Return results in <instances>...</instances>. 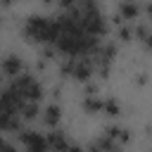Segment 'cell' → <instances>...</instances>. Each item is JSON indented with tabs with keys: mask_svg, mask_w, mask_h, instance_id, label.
Instances as JSON below:
<instances>
[{
	"mask_svg": "<svg viewBox=\"0 0 152 152\" xmlns=\"http://www.w3.org/2000/svg\"><path fill=\"white\" fill-rule=\"evenodd\" d=\"M5 2H10V0H5Z\"/></svg>",
	"mask_w": 152,
	"mask_h": 152,
	"instance_id": "7",
	"label": "cell"
},
{
	"mask_svg": "<svg viewBox=\"0 0 152 152\" xmlns=\"http://www.w3.org/2000/svg\"><path fill=\"white\" fill-rule=\"evenodd\" d=\"M64 152H83V150H78V147H71V145H66V150Z\"/></svg>",
	"mask_w": 152,
	"mask_h": 152,
	"instance_id": "6",
	"label": "cell"
},
{
	"mask_svg": "<svg viewBox=\"0 0 152 152\" xmlns=\"http://www.w3.org/2000/svg\"><path fill=\"white\" fill-rule=\"evenodd\" d=\"M0 152H14V147H12V145H10L2 135H0Z\"/></svg>",
	"mask_w": 152,
	"mask_h": 152,
	"instance_id": "5",
	"label": "cell"
},
{
	"mask_svg": "<svg viewBox=\"0 0 152 152\" xmlns=\"http://www.w3.org/2000/svg\"><path fill=\"white\" fill-rule=\"evenodd\" d=\"M26 36L36 43H52L55 40V19L48 17H31L24 26Z\"/></svg>",
	"mask_w": 152,
	"mask_h": 152,
	"instance_id": "1",
	"label": "cell"
},
{
	"mask_svg": "<svg viewBox=\"0 0 152 152\" xmlns=\"http://www.w3.org/2000/svg\"><path fill=\"white\" fill-rule=\"evenodd\" d=\"M21 142L28 152H48V138L45 133H38V131H21Z\"/></svg>",
	"mask_w": 152,
	"mask_h": 152,
	"instance_id": "2",
	"label": "cell"
},
{
	"mask_svg": "<svg viewBox=\"0 0 152 152\" xmlns=\"http://www.w3.org/2000/svg\"><path fill=\"white\" fill-rule=\"evenodd\" d=\"M21 69H24V62L17 57V55H10V57H5V62H2V74H7V76H19L21 74Z\"/></svg>",
	"mask_w": 152,
	"mask_h": 152,
	"instance_id": "3",
	"label": "cell"
},
{
	"mask_svg": "<svg viewBox=\"0 0 152 152\" xmlns=\"http://www.w3.org/2000/svg\"><path fill=\"white\" fill-rule=\"evenodd\" d=\"M45 121H48V124L59 121V109H57V107H48V109H45Z\"/></svg>",
	"mask_w": 152,
	"mask_h": 152,
	"instance_id": "4",
	"label": "cell"
}]
</instances>
